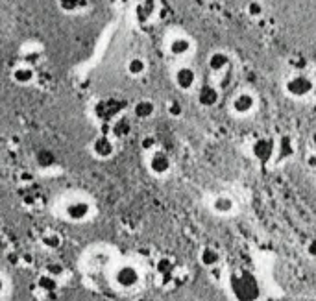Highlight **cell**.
<instances>
[{
	"label": "cell",
	"instance_id": "d6986e66",
	"mask_svg": "<svg viewBox=\"0 0 316 301\" xmlns=\"http://www.w3.org/2000/svg\"><path fill=\"white\" fill-rule=\"evenodd\" d=\"M246 15L250 19H261L264 15V4L261 0H250L246 4Z\"/></svg>",
	"mask_w": 316,
	"mask_h": 301
},
{
	"label": "cell",
	"instance_id": "4316f807",
	"mask_svg": "<svg viewBox=\"0 0 316 301\" xmlns=\"http://www.w3.org/2000/svg\"><path fill=\"white\" fill-rule=\"evenodd\" d=\"M46 270H48V275H52V277H56V275H61L63 273V266L61 264H48L46 266Z\"/></svg>",
	"mask_w": 316,
	"mask_h": 301
},
{
	"label": "cell",
	"instance_id": "603a6c76",
	"mask_svg": "<svg viewBox=\"0 0 316 301\" xmlns=\"http://www.w3.org/2000/svg\"><path fill=\"white\" fill-rule=\"evenodd\" d=\"M166 113L171 115L172 118H180L183 115V104L180 100H171L166 104Z\"/></svg>",
	"mask_w": 316,
	"mask_h": 301
},
{
	"label": "cell",
	"instance_id": "3957f363",
	"mask_svg": "<svg viewBox=\"0 0 316 301\" xmlns=\"http://www.w3.org/2000/svg\"><path fill=\"white\" fill-rule=\"evenodd\" d=\"M257 94L250 89H240L231 96L229 100V111L233 113L235 117H250L255 109H257Z\"/></svg>",
	"mask_w": 316,
	"mask_h": 301
},
{
	"label": "cell",
	"instance_id": "8fae6325",
	"mask_svg": "<svg viewBox=\"0 0 316 301\" xmlns=\"http://www.w3.org/2000/svg\"><path fill=\"white\" fill-rule=\"evenodd\" d=\"M195 50V43L187 35H176L168 41V52L174 58H187Z\"/></svg>",
	"mask_w": 316,
	"mask_h": 301
},
{
	"label": "cell",
	"instance_id": "f546056e",
	"mask_svg": "<svg viewBox=\"0 0 316 301\" xmlns=\"http://www.w3.org/2000/svg\"><path fill=\"white\" fill-rule=\"evenodd\" d=\"M2 292H4V279L0 277V294H2Z\"/></svg>",
	"mask_w": 316,
	"mask_h": 301
},
{
	"label": "cell",
	"instance_id": "52a82bcc",
	"mask_svg": "<svg viewBox=\"0 0 316 301\" xmlns=\"http://www.w3.org/2000/svg\"><path fill=\"white\" fill-rule=\"evenodd\" d=\"M196 100L202 107H214L220 102V87L214 83H204L200 85L198 92H196Z\"/></svg>",
	"mask_w": 316,
	"mask_h": 301
},
{
	"label": "cell",
	"instance_id": "9c48e42d",
	"mask_svg": "<svg viewBox=\"0 0 316 301\" xmlns=\"http://www.w3.org/2000/svg\"><path fill=\"white\" fill-rule=\"evenodd\" d=\"M148 168H150L152 174L166 175L172 168V161L163 150H156V152H152L150 159H148Z\"/></svg>",
	"mask_w": 316,
	"mask_h": 301
},
{
	"label": "cell",
	"instance_id": "5b68a950",
	"mask_svg": "<svg viewBox=\"0 0 316 301\" xmlns=\"http://www.w3.org/2000/svg\"><path fill=\"white\" fill-rule=\"evenodd\" d=\"M252 156L263 165L272 163L276 159V141L274 139H257L252 144Z\"/></svg>",
	"mask_w": 316,
	"mask_h": 301
},
{
	"label": "cell",
	"instance_id": "7a4b0ae2",
	"mask_svg": "<svg viewBox=\"0 0 316 301\" xmlns=\"http://www.w3.org/2000/svg\"><path fill=\"white\" fill-rule=\"evenodd\" d=\"M316 85L312 82V78H309L307 74L303 72H292L288 74L285 82H283V91L285 94L294 100H305L314 92Z\"/></svg>",
	"mask_w": 316,
	"mask_h": 301
},
{
	"label": "cell",
	"instance_id": "5bb4252c",
	"mask_svg": "<svg viewBox=\"0 0 316 301\" xmlns=\"http://www.w3.org/2000/svg\"><path fill=\"white\" fill-rule=\"evenodd\" d=\"M200 262L204 264L205 268H211V270H218V262H220V253L218 249L211 248V246H205L202 252H200Z\"/></svg>",
	"mask_w": 316,
	"mask_h": 301
},
{
	"label": "cell",
	"instance_id": "ffe728a7",
	"mask_svg": "<svg viewBox=\"0 0 316 301\" xmlns=\"http://www.w3.org/2000/svg\"><path fill=\"white\" fill-rule=\"evenodd\" d=\"M130 130H132V126H130V122L126 120V118H118L115 124H113L111 131L113 135L117 137V139H122V137H126L128 133H130Z\"/></svg>",
	"mask_w": 316,
	"mask_h": 301
},
{
	"label": "cell",
	"instance_id": "cb8c5ba5",
	"mask_svg": "<svg viewBox=\"0 0 316 301\" xmlns=\"http://www.w3.org/2000/svg\"><path fill=\"white\" fill-rule=\"evenodd\" d=\"M141 150L142 152H156L157 150V139L154 135H144L141 139Z\"/></svg>",
	"mask_w": 316,
	"mask_h": 301
},
{
	"label": "cell",
	"instance_id": "d4e9b609",
	"mask_svg": "<svg viewBox=\"0 0 316 301\" xmlns=\"http://www.w3.org/2000/svg\"><path fill=\"white\" fill-rule=\"evenodd\" d=\"M157 272L159 273H168L172 272V261L168 257H161L157 261Z\"/></svg>",
	"mask_w": 316,
	"mask_h": 301
},
{
	"label": "cell",
	"instance_id": "4fadbf2b",
	"mask_svg": "<svg viewBox=\"0 0 316 301\" xmlns=\"http://www.w3.org/2000/svg\"><path fill=\"white\" fill-rule=\"evenodd\" d=\"M211 209L214 211L220 216H229L237 211V202H235L233 196L229 194H218L213 198V204H211Z\"/></svg>",
	"mask_w": 316,
	"mask_h": 301
},
{
	"label": "cell",
	"instance_id": "6da1fadb",
	"mask_svg": "<svg viewBox=\"0 0 316 301\" xmlns=\"http://www.w3.org/2000/svg\"><path fill=\"white\" fill-rule=\"evenodd\" d=\"M228 290L235 301H257L261 297V283L248 270H235L229 273Z\"/></svg>",
	"mask_w": 316,
	"mask_h": 301
},
{
	"label": "cell",
	"instance_id": "e0dca14e",
	"mask_svg": "<svg viewBox=\"0 0 316 301\" xmlns=\"http://www.w3.org/2000/svg\"><path fill=\"white\" fill-rule=\"evenodd\" d=\"M35 163H37V166H41V168H52V166L58 163V157H56V154H54L52 150L43 148V150H39L35 154Z\"/></svg>",
	"mask_w": 316,
	"mask_h": 301
},
{
	"label": "cell",
	"instance_id": "7c38bea8",
	"mask_svg": "<svg viewBox=\"0 0 316 301\" xmlns=\"http://www.w3.org/2000/svg\"><path fill=\"white\" fill-rule=\"evenodd\" d=\"M92 154L100 159H109V157L115 154V142H113L111 137L107 135H98L91 144Z\"/></svg>",
	"mask_w": 316,
	"mask_h": 301
},
{
	"label": "cell",
	"instance_id": "f1b7e54d",
	"mask_svg": "<svg viewBox=\"0 0 316 301\" xmlns=\"http://www.w3.org/2000/svg\"><path fill=\"white\" fill-rule=\"evenodd\" d=\"M135 301H156L154 297H150V296H141V297H137Z\"/></svg>",
	"mask_w": 316,
	"mask_h": 301
},
{
	"label": "cell",
	"instance_id": "44dd1931",
	"mask_svg": "<svg viewBox=\"0 0 316 301\" xmlns=\"http://www.w3.org/2000/svg\"><path fill=\"white\" fill-rule=\"evenodd\" d=\"M37 287L43 292H54L58 288V281H56V277L44 273V275H41L39 279H37Z\"/></svg>",
	"mask_w": 316,
	"mask_h": 301
},
{
	"label": "cell",
	"instance_id": "ba28073f",
	"mask_svg": "<svg viewBox=\"0 0 316 301\" xmlns=\"http://www.w3.org/2000/svg\"><path fill=\"white\" fill-rule=\"evenodd\" d=\"M141 275H139V270L132 264H122L115 270V283L122 288H132L139 283Z\"/></svg>",
	"mask_w": 316,
	"mask_h": 301
},
{
	"label": "cell",
	"instance_id": "277c9868",
	"mask_svg": "<svg viewBox=\"0 0 316 301\" xmlns=\"http://www.w3.org/2000/svg\"><path fill=\"white\" fill-rule=\"evenodd\" d=\"M174 85L183 92L192 91L198 85V72L190 65H181L174 70Z\"/></svg>",
	"mask_w": 316,
	"mask_h": 301
},
{
	"label": "cell",
	"instance_id": "83f0119b",
	"mask_svg": "<svg viewBox=\"0 0 316 301\" xmlns=\"http://www.w3.org/2000/svg\"><path fill=\"white\" fill-rule=\"evenodd\" d=\"M305 249H307V253H309L311 257H316V237L311 238V240L305 244Z\"/></svg>",
	"mask_w": 316,
	"mask_h": 301
},
{
	"label": "cell",
	"instance_id": "484cf974",
	"mask_svg": "<svg viewBox=\"0 0 316 301\" xmlns=\"http://www.w3.org/2000/svg\"><path fill=\"white\" fill-rule=\"evenodd\" d=\"M59 6H61L65 11H72V10H76L78 0H59Z\"/></svg>",
	"mask_w": 316,
	"mask_h": 301
},
{
	"label": "cell",
	"instance_id": "30bf717a",
	"mask_svg": "<svg viewBox=\"0 0 316 301\" xmlns=\"http://www.w3.org/2000/svg\"><path fill=\"white\" fill-rule=\"evenodd\" d=\"M65 214L70 222H85L91 216V205L85 199H74L65 207Z\"/></svg>",
	"mask_w": 316,
	"mask_h": 301
},
{
	"label": "cell",
	"instance_id": "2e32d148",
	"mask_svg": "<svg viewBox=\"0 0 316 301\" xmlns=\"http://www.w3.org/2000/svg\"><path fill=\"white\" fill-rule=\"evenodd\" d=\"M13 82H17L19 85H28V83L34 82L35 78V70L30 65H22V67H17L13 70Z\"/></svg>",
	"mask_w": 316,
	"mask_h": 301
},
{
	"label": "cell",
	"instance_id": "8992f818",
	"mask_svg": "<svg viewBox=\"0 0 316 301\" xmlns=\"http://www.w3.org/2000/svg\"><path fill=\"white\" fill-rule=\"evenodd\" d=\"M207 67L214 74H228L231 70V56L226 50H213L207 56Z\"/></svg>",
	"mask_w": 316,
	"mask_h": 301
},
{
	"label": "cell",
	"instance_id": "7402d4cb",
	"mask_svg": "<svg viewBox=\"0 0 316 301\" xmlns=\"http://www.w3.org/2000/svg\"><path fill=\"white\" fill-rule=\"evenodd\" d=\"M43 246L48 249H58L61 246V237L58 233H48L43 237Z\"/></svg>",
	"mask_w": 316,
	"mask_h": 301
},
{
	"label": "cell",
	"instance_id": "9a60e30c",
	"mask_svg": "<svg viewBox=\"0 0 316 301\" xmlns=\"http://www.w3.org/2000/svg\"><path fill=\"white\" fill-rule=\"evenodd\" d=\"M154 113H156V104L152 100H146V98L135 102V106H133V115L139 120H146V118L154 117Z\"/></svg>",
	"mask_w": 316,
	"mask_h": 301
},
{
	"label": "cell",
	"instance_id": "ac0fdd59",
	"mask_svg": "<svg viewBox=\"0 0 316 301\" xmlns=\"http://www.w3.org/2000/svg\"><path fill=\"white\" fill-rule=\"evenodd\" d=\"M126 68H128V74H130V76L137 78V76H142V74L146 72V68H148V65H146L144 59L137 56V58H132V59H130V61H128Z\"/></svg>",
	"mask_w": 316,
	"mask_h": 301
}]
</instances>
